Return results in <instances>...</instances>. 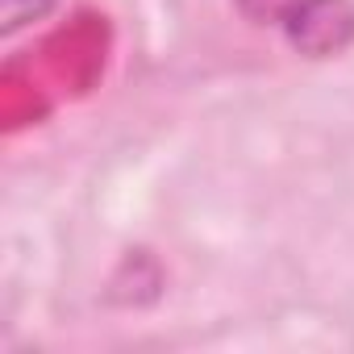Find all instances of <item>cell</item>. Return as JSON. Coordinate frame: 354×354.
I'll return each mask as SVG.
<instances>
[{
	"label": "cell",
	"instance_id": "6da1fadb",
	"mask_svg": "<svg viewBox=\"0 0 354 354\" xmlns=\"http://www.w3.org/2000/svg\"><path fill=\"white\" fill-rule=\"evenodd\" d=\"M275 26H283L288 42L313 59L337 55L354 42V9L346 0H288Z\"/></svg>",
	"mask_w": 354,
	"mask_h": 354
}]
</instances>
